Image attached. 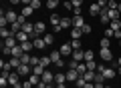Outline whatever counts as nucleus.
<instances>
[{"instance_id":"f257e3e1","label":"nucleus","mask_w":121,"mask_h":88,"mask_svg":"<svg viewBox=\"0 0 121 88\" xmlns=\"http://www.w3.org/2000/svg\"><path fill=\"white\" fill-rule=\"evenodd\" d=\"M16 72L20 76H28V74H32V66H30V64H20V66L16 68Z\"/></svg>"},{"instance_id":"f03ea898","label":"nucleus","mask_w":121,"mask_h":88,"mask_svg":"<svg viewBox=\"0 0 121 88\" xmlns=\"http://www.w3.org/2000/svg\"><path fill=\"white\" fill-rule=\"evenodd\" d=\"M40 80H43V82H47V84H55V74L47 68V70L43 72V76H40Z\"/></svg>"},{"instance_id":"7ed1b4c3","label":"nucleus","mask_w":121,"mask_h":88,"mask_svg":"<svg viewBox=\"0 0 121 88\" xmlns=\"http://www.w3.org/2000/svg\"><path fill=\"white\" fill-rule=\"evenodd\" d=\"M79 78H81L79 70H73V68H69V72H67V82H77Z\"/></svg>"},{"instance_id":"20e7f679","label":"nucleus","mask_w":121,"mask_h":88,"mask_svg":"<svg viewBox=\"0 0 121 88\" xmlns=\"http://www.w3.org/2000/svg\"><path fill=\"white\" fill-rule=\"evenodd\" d=\"M14 38L18 40V44H22V42H28L30 40V34H26L24 30H18V32L14 34Z\"/></svg>"},{"instance_id":"39448f33","label":"nucleus","mask_w":121,"mask_h":88,"mask_svg":"<svg viewBox=\"0 0 121 88\" xmlns=\"http://www.w3.org/2000/svg\"><path fill=\"white\" fill-rule=\"evenodd\" d=\"M101 74H103L105 76V80H111V78H115V76H117V70H115V68H111V66H105L103 68V72H101Z\"/></svg>"},{"instance_id":"423d86ee","label":"nucleus","mask_w":121,"mask_h":88,"mask_svg":"<svg viewBox=\"0 0 121 88\" xmlns=\"http://www.w3.org/2000/svg\"><path fill=\"white\" fill-rule=\"evenodd\" d=\"M99 56H101V60H105V62L113 60V52L109 50V48H101V50H99Z\"/></svg>"},{"instance_id":"0eeeda50","label":"nucleus","mask_w":121,"mask_h":88,"mask_svg":"<svg viewBox=\"0 0 121 88\" xmlns=\"http://www.w3.org/2000/svg\"><path fill=\"white\" fill-rule=\"evenodd\" d=\"M4 16H6V20H8V24H12V22H16V20H18V14L14 12V10H6Z\"/></svg>"},{"instance_id":"6e6552de","label":"nucleus","mask_w":121,"mask_h":88,"mask_svg":"<svg viewBox=\"0 0 121 88\" xmlns=\"http://www.w3.org/2000/svg\"><path fill=\"white\" fill-rule=\"evenodd\" d=\"M71 58L77 60V62H81V60H85V50H73V54H71Z\"/></svg>"},{"instance_id":"1a4fd4ad","label":"nucleus","mask_w":121,"mask_h":88,"mask_svg":"<svg viewBox=\"0 0 121 88\" xmlns=\"http://www.w3.org/2000/svg\"><path fill=\"white\" fill-rule=\"evenodd\" d=\"M59 50H60V54H63V56H71V54H73V46H71V44H63Z\"/></svg>"},{"instance_id":"9d476101","label":"nucleus","mask_w":121,"mask_h":88,"mask_svg":"<svg viewBox=\"0 0 121 88\" xmlns=\"http://www.w3.org/2000/svg\"><path fill=\"white\" fill-rule=\"evenodd\" d=\"M101 10H103V8H101V6L97 4V2L89 6V14H93V16H99V14H101Z\"/></svg>"},{"instance_id":"9b49d317","label":"nucleus","mask_w":121,"mask_h":88,"mask_svg":"<svg viewBox=\"0 0 121 88\" xmlns=\"http://www.w3.org/2000/svg\"><path fill=\"white\" fill-rule=\"evenodd\" d=\"M44 30H47L44 22H36V24H35V32H32V34H35V36H39V34H43Z\"/></svg>"},{"instance_id":"f8f14e48","label":"nucleus","mask_w":121,"mask_h":88,"mask_svg":"<svg viewBox=\"0 0 121 88\" xmlns=\"http://www.w3.org/2000/svg\"><path fill=\"white\" fill-rule=\"evenodd\" d=\"M71 20H73V26H75V28H83V26H85V20H83V16H73Z\"/></svg>"},{"instance_id":"ddd939ff","label":"nucleus","mask_w":121,"mask_h":88,"mask_svg":"<svg viewBox=\"0 0 121 88\" xmlns=\"http://www.w3.org/2000/svg\"><path fill=\"white\" fill-rule=\"evenodd\" d=\"M55 84H67V74L56 72V74H55Z\"/></svg>"},{"instance_id":"4468645a","label":"nucleus","mask_w":121,"mask_h":88,"mask_svg":"<svg viewBox=\"0 0 121 88\" xmlns=\"http://www.w3.org/2000/svg\"><path fill=\"white\" fill-rule=\"evenodd\" d=\"M95 74H97V70H87L85 74H83V78H85L87 82H93V80H95Z\"/></svg>"},{"instance_id":"2eb2a0df","label":"nucleus","mask_w":121,"mask_h":88,"mask_svg":"<svg viewBox=\"0 0 121 88\" xmlns=\"http://www.w3.org/2000/svg\"><path fill=\"white\" fill-rule=\"evenodd\" d=\"M81 36H83V30L81 28H73V30H71V38H73V40H81Z\"/></svg>"},{"instance_id":"dca6fc26","label":"nucleus","mask_w":121,"mask_h":88,"mask_svg":"<svg viewBox=\"0 0 121 88\" xmlns=\"http://www.w3.org/2000/svg\"><path fill=\"white\" fill-rule=\"evenodd\" d=\"M0 68H2V72H10L12 70V64L8 60H0Z\"/></svg>"},{"instance_id":"f3484780","label":"nucleus","mask_w":121,"mask_h":88,"mask_svg":"<svg viewBox=\"0 0 121 88\" xmlns=\"http://www.w3.org/2000/svg\"><path fill=\"white\" fill-rule=\"evenodd\" d=\"M16 44H18V40L14 36H10V38H6V40H4V46H8V48H14Z\"/></svg>"},{"instance_id":"a211bd4d","label":"nucleus","mask_w":121,"mask_h":88,"mask_svg":"<svg viewBox=\"0 0 121 88\" xmlns=\"http://www.w3.org/2000/svg\"><path fill=\"white\" fill-rule=\"evenodd\" d=\"M44 70H47V68H44L43 64H36V66H32V74H36V76H43Z\"/></svg>"},{"instance_id":"6ab92c4d","label":"nucleus","mask_w":121,"mask_h":88,"mask_svg":"<svg viewBox=\"0 0 121 88\" xmlns=\"http://www.w3.org/2000/svg\"><path fill=\"white\" fill-rule=\"evenodd\" d=\"M22 54H24V50H22V46H20V44H16V46L12 48V56H16V58H20Z\"/></svg>"},{"instance_id":"aec40b11","label":"nucleus","mask_w":121,"mask_h":88,"mask_svg":"<svg viewBox=\"0 0 121 88\" xmlns=\"http://www.w3.org/2000/svg\"><path fill=\"white\" fill-rule=\"evenodd\" d=\"M32 12H35V8H32V6H22V10H20V14H22V16H26V18H28Z\"/></svg>"},{"instance_id":"412c9836","label":"nucleus","mask_w":121,"mask_h":88,"mask_svg":"<svg viewBox=\"0 0 121 88\" xmlns=\"http://www.w3.org/2000/svg\"><path fill=\"white\" fill-rule=\"evenodd\" d=\"M32 42H35V48H39V50H40V48H44V46H47V42H44V38H35Z\"/></svg>"},{"instance_id":"4be33fe9","label":"nucleus","mask_w":121,"mask_h":88,"mask_svg":"<svg viewBox=\"0 0 121 88\" xmlns=\"http://www.w3.org/2000/svg\"><path fill=\"white\" fill-rule=\"evenodd\" d=\"M20 46H22V50H24V52H30V50H32V48H35V42H22V44H20Z\"/></svg>"},{"instance_id":"5701e85b","label":"nucleus","mask_w":121,"mask_h":88,"mask_svg":"<svg viewBox=\"0 0 121 88\" xmlns=\"http://www.w3.org/2000/svg\"><path fill=\"white\" fill-rule=\"evenodd\" d=\"M60 56H63V54H60V50H52V52H51V60H52L55 64L60 60Z\"/></svg>"},{"instance_id":"b1692460","label":"nucleus","mask_w":121,"mask_h":88,"mask_svg":"<svg viewBox=\"0 0 121 88\" xmlns=\"http://www.w3.org/2000/svg\"><path fill=\"white\" fill-rule=\"evenodd\" d=\"M22 30H24L26 34H32V32H35V24H30V22H26V24H22Z\"/></svg>"},{"instance_id":"393cba45","label":"nucleus","mask_w":121,"mask_h":88,"mask_svg":"<svg viewBox=\"0 0 121 88\" xmlns=\"http://www.w3.org/2000/svg\"><path fill=\"white\" fill-rule=\"evenodd\" d=\"M30 60H32V56H30L28 52H24V54L20 56V64H30Z\"/></svg>"},{"instance_id":"a878e982","label":"nucleus","mask_w":121,"mask_h":88,"mask_svg":"<svg viewBox=\"0 0 121 88\" xmlns=\"http://www.w3.org/2000/svg\"><path fill=\"white\" fill-rule=\"evenodd\" d=\"M69 26H73L71 18H60V28H69Z\"/></svg>"},{"instance_id":"bb28decb","label":"nucleus","mask_w":121,"mask_h":88,"mask_svg":"<svg viewBox=\"0 0 121 88\" xmlns=\"http://www.w3.org/2000/svg\"><path fill=\"white\" fill-rule=\"evenodd\" d=\"M59 4H60V0H47V6H48L51 10H55Z\"/></svg>"},{"instance_id":"cd10ccee","label":"nucleus","mask_w":121,"mask_h":88,"mask_svg":"<svg viewBox=\"0 0 121 88\" xmlns=\"http://www.w3.org/2000/svg\"><path fill=\"white\" fill-rule=\"evenodd\" d=\"M52 60H51V56H40V64H43L44 68H48V64H51Z\"/></svg>"},{"instance_id":"c85d7f7f","label":"nucleus","mask_w":121,"mask_h":88,"mask_svg":"<svg viewBox=\"0 0 121 88\" xmlns=\"http://www.w3.org/2000/svg\"><path fill=\"white\" fill-rule=\"evenodd\" d=\"M8 62L12 64V68H18V66H20V58H16V56H10Z\"/></svg>"},{"instance_id":"c756f323","label":"nucleus","mask_w":121,"mask_h":88,"mask_svg":"<svg viewBox=\"0 0 121 88\" xmlns=\"http://www.w3.org/2000/svg\"><path fill=\"white\" fill-rule=\"evenodd\" d=\"M85 64H87V70H97V66H99L95 60H89V62H85Z\"/></svg>"},{"instance_id":"7c9ffc66","label":"nucleus","mask_w":121,"mask_h":88,"mask_svg":"<svg viewBox=\"0 0 121 88\" xmlns=\"http://www.w3.org/2000/svg\"><path fill=\"white\" fill-rule=\"evenodd\" d=\"M95 58V52L93 50H85V62H89V60Z\"/></svg>"},{"instance_id":"2f4dec72","label":"nucleus","mask_w":121,"mask_h":88,"mask_svg":"<svg viewBox=\"0 0 121 88\" xmlns=\"http://www.w3.org/2000/svg\"><path fill=\"white\" fill-rule=\"evenodd\" d=\"M77 70H79V74L83 76V74H85V72H87V64H85V62H79V66H77Z\"/></svg>"},{"instance_id":"473e14b6","label":"nucleus","mask_w":121,"mask_h":88,"mask_svg":"<svg viewBox=\"0 0 121 88\" xmlns=\"http://www.w3.org/2000/svg\"><path fill=\"white\" fill-rule=\"evenodd\" d=\"M81 40H71V46H73V50H81Z\"/></svg>"},{"instance_id":"72a5a7b5","label":"nucleus","mask_w":121,"mask_h":88,"mask_svg":"<svg viewBox=\"0 0 121 88\" xmlns=\"http://www.w3.org/2000/svg\"><path fill=\"white\" fill-rule=\"evenodd\" d=\"M99 44H101V48H109V46H111V42H109V38H107V36H105V38H101V42H99Z\"/></svg>"},{"instance_id":"f704fd0d","label":"nucleus","mask_w":121,"mask_h":88,"mask_svg":"<svg viewBox=\"0 0 121 88\" xmlns=\"http://www.w3.org/2000/svg\"><path fill=\"white\" fill-rule=\"evenodd\" d=\"M85 84H87V80H85V78L81 76V78H79L77 82H75V86H77V88H85Z\"/></svg>"},{"instance_id":"c9c22d12","label":"nucleus","mask_w":121,"mask_h":88,"mask_svg":"<svg viewBox=\"0 0 121 88\" xmlns=\"http://www.w3.org/2000/svg\"><path fill=\"white\" fill-rule=\"evenodd\" d=\"M117 6H119V4H117L115 0H109V2H107V8H111V10H117Z\"/></svg>"},{"instance_id":"e433bc0d","label":"nucleus","mask_w":121,"mask_h":88,"mask_svg":"<svg viewBox=\"0 0 121 88\" xmlns=\"http://www.w3.org/2000/svg\"><path fill=\"white\" fill-rule=\"evenodd\" d=\"M77 66H79V62H77V60H73V58H71V60H69V68L77 70Z\"/></svg>"},{"instance_id":"4c0bfd02","label":"nucleus","mask_w":121,"mask_h":88,"mask_svg":"<svg viewBox=\"0 0 121 88\" xmlns=\"http://www.w3.org/2000/svg\"><path fill=\"white\" fill-rule=\"evenodd\" d=\"M71 4H73V8H81L83 0H71Z\"/></svg>"},{"instance_id":"58836bf2","label":"nucleus","mask_w":121,"mask_h":88,"mask_svg":"<svg viewBox=\"0 0 121 88\" xmlns=\"http://www.w3.org/2000/svg\"><path fill=\"white\" fill-rule=\"evenodd\" d=\"M30 6H32L35 10H39V8H40V0H32V2H30Z\"/></svg>"},{"instance_id":"ea45409f","label":"nucleus","mask_w":121,"mask_h":88,"mask_svg":"<svg viewBox=\"0 0 121 88\" xmlns=\"http://www.w3.org/2000/svg\"><path fill=\"white\" fill-rule=\"evenodd\" d=\"M81 30H83V34H91V30H93V28H91L89 24H85V26H83Z\"/></svg>"},{"instance_id":"a19ab883","label":"nucleus","mask_w":121,"mask_h":88,"mask_svg":"<svg viewBox=\"0 0 121 88\" xmlns=\"http://www.w3.org/2000/svg\"><path fill=\"white\" fill-rule=\"evenodd\" d=\"M105 36H107V38H111V36H115V32H113L111 28H105Z\"/></svg>"},{"instance_id":"79ce46f5","label":"nucleus","mask_w":121,"mask_h":88,"mask_svg":"<svg viewBox=\"0 0 121 88\" xmlns=\"http://www.w3.org/2000/svg\"><path fill=\"white\" fill-rule=\"evenodd\" d=\"M44 42L47 44H52V34H44Z\"/></svg>"},{"instance_id":"37998d69","label":"nucleus","mask_w":121,"mask_h":88,"mask_svg":"<svg viewBox=\"0 0 121 88\" xmlns=\"http://www.w3.org/2000/svg\"><path fill=\"white\" fill-rule=\"evenodd\" d=\"M32 86H35V84L30 82V80H24V82H22V88H32Z\"/></svg>"},{"instance_id":"c03bdc74","label":"nucleus","mask_w":121,"mask_h":88,"mask_svg":"<svg viewBox=\"0 0 121 88\" xmlns=\"http://www.w3.org/2000/svg\"><path fill=\"white\" fill-rule=\"evenodd\" d=\"M107 2H109V0H99V2H97V4H99L101 8H107Z\"/></svg>"},{"instance_id":"a18cd8bd","label":"nucleus","mask_w":121,"mask_h":88,"mask_svg":"<svg viewBox=\"0 0 121 88\" xmlns=\"http://www.w3.org/2000/svg\"><path fill=\"white\" fill-rule=\"evenodd\" d=\"M65 8H67V10H71V12H73V4H71V0H67V2H65Z\"/></svg>"},{"instance_id":"49530a36","label":"nucleus","mask_w":121,"mask_h":88,"mask_svg":"<svg viewBox=\"0 0 121 88\" xmlns=\"http://www.w3.org/2000/svg\"><path fill=\"white\" fill-rule=\"evenodd\" d=\"M47 86H48V84H47V82H43V80H40V82L36 84V88H47Z\"/></svg>"},{"instance_id":"de8ad7c7","label":"nucleus","mask_w":121,"mask_h":88,"mask_svg":"<svg viewBox=\"0 0 121 88\" xmlns=\"http://www.w3.org/2000/svg\"><path fill=\"white\" fill-rule=\"evenodd\" d=\"M55 66H56V68H63V66H65V60H59V62H56Z\"/></svg>"},{"instance_id":"09e8293b","label":"nucleus","mask_w":121,"mask_h":88,"mask_svg":"<svg viewBox=\"0 0 121 88\" xmlns=\"http://www.w3.org/2000/svg\"><path fill=\"white\" fill-rule=\"evenodd\" d=\"M20 2H22L24 6H30V2H32V0H20Z\"/></svg>"},{"instance_id":"8fccbe9b","label":"nucleus","mask_w":121,"mask_h":88,"mask_svg":"<svg viewBox=\"0 0 121 88\" xmlns=\"http://www.w3.org/2000/svg\"><path fill=\"white\" fill-rule=\"evenodd\" d=\"M10 4H12V6H16V4H20V0H10Z\"/></svg>"},{"instance_id":"3c124183","label":"nucleus","mask_w":121,"mask_h":88,"mask_svg":"<svg viewBox=\"0 0 121 88\" xmlns=\"http://www.w3.org/2000/svg\"><path fill=\"white\" fill-rule=\"evenodd\" d=\"M85 88H95V84H91V82H87V84H85Z\"/></svg>"},{"instance_id":"603ef678","label":"nucleus","mask_w":121,"mask_h":88,"mask_svg":"<svg viewBox=\"0 0 121 88\" xmlns=\"http://www.w3.org/2000/svg\"><path fill=\"white\" fill-rule=\"evenodd\" d=\"M55 88H67L65 84H55Z\"/></svg>"},{"instance_id":"864d4df0","label":"nucleus","mask_w":121,"mask_h":88,"mask_svg":"<svg viewBox=\"0 0 121 88\" xmlns=\"http://www.w3.org/2000/svg\"><path fill=\"white\" fill-rule=\"evenodd\" d=\"M117 66H121V56H119V58H117Z\"/></svg>"},{"instance_id":"5fc2aeb1","label":"nucleus","mask_w":121,"mask_h":88,"mask_svg":"<svg viewBox=\"0 0 121 88\" xmlns=\"http://www.w3.org/2000/svg\"><path fill=\"white\" fill-rule=\"evenodd\" d=\"M95 88H105V86H103V84H95Z\"/></svg>"},{"instance_id":"6e6d98bb","label":"nucleus","mask_w":121,"mask_h":88,"mask_svg":"<svg viewBox=\"0 0 121 88\" xmlns=\"http://www.w3.org/2000/svg\"><path fill=\"white\" fill-rule=\"evenodd\" d=\"M117 74H119V76H121V66H117Z\"/></svg>"},{"instance_id":"4d7b16f0","label":"nucleus","mask_w":121,"mask_h":88,"mask_svg":"<svg viewBox=\"0 0 121 88\" xmlns=\"http://www.w3.org/2000/svg\"><path fill=\"white\" fill-rule=\"evenodd\" d=\"M47 88H55V84H48V86H47Z\"/></svg>"},{"instance_id":"13d9d810","label":"nucleus","mask_w":121,"mask_h":88,"mask_svg":"<svg viewBox=\"0 0 121 88\" xmlns=\"http://www.w3.org/2000/svg\"><path fill=\"white\" fill-rule=\"evenodd\" d=\"M117 10H119V12H121V2H119V6H117Z\"/></svg>"},{"instance_id":"bf43d9fd","label":"nucleus","mask_w":121,"mask_h":88,"mask_svg":"<svg viewBox=\"0 0 121 88\" xmlns=\"http://www.w3.org/2000/svg\"><path fill=\"white\" fill-rule=\"evenodd\" d=\"M119 46H121V38H119Z\"/></svg>"},{"instance_id":"052dcab7","label":"nucleus","mask_w":121,"mask_h":88,"mask_svg":"<svg viewBox=\"0 0 121 88\" xmlns=\"http://www.w3.org/2000/svg\"><path fill=\"white\" fill-rule=\"evenodd\" d=\"M105 88H111V86H105Z\"/></svg>"},{"instance_id":"680f3d73","label":"nucleus","mask_w":121,"mask_h":88,"mask_svg":"<svg viewBox=\"0 0 121 88\" xmlns=\"http://www.w3.org/2000/svg\"><path fill=\"white\" fill-rule=\"evenodd\" d=\"M119 20H121V18H119Z\"/></svg>"}]
</instances>
